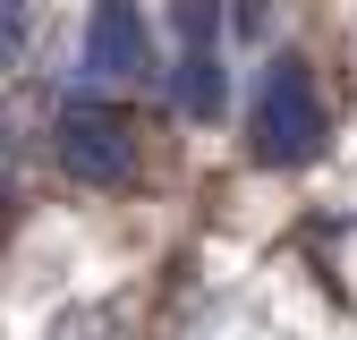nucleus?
Instances as JSON below:
<instances>
[{"instance_id": "nucleus-1", "label": "nucleus", "mask_w": 357, "mask_h": 340, "mask_svg": "<svg viewBox=\"0 0 357 340\" xmlns=\"http://www.w3.org/2000/svg\"><path fill=\"white\" fill-rule=\"evenodd\" d=\"M324 137H332V119H324V94L306 77V60H273V77L255 94V162L298 170L324 153Z\"/></svg>"}, {"instance_id": "nucleus-3", "label": "nucleus", "mask_w": 357, "mask_h": 340, "mask_svg": "<svg viewBox=\"0 0 357 340\" xmlns=\"http://www.w3.org/2000/svg\"><path fill=\"white\" fill-rule=\"evenodd\" d=\"M170 94L188 119H221L230 102V68H221V0H178V68Z\"/></svg>"}, {"instance_id": "nucleus-2", "label": "nucleus", "mask_w": 357, "mask_h": 340, "mask_svg": "<svg viewBox=\"0 0 357 340\" xmlns=\"http://www.w3.org/2000/svg\"><path fill=\"white\" fill-rule=\"evenodd\" d=\"M52 145H60V170L77 187H128L137 179V137H128V119L111 102H60Z\"/></svg>"}, {"instance_id": "nucleus-4", "label": "nucleus", "mask_w": 357, "mask_h": 340, "mask_svg": "<svg viewBox=\"0 0 357 340\" xmlns=\"http://www.w3.org/2000/svg\"><path fill=\"white\" fill-rule=\"evenodd\" d=\"M77 60L85 77H102V85H137L153 68V26L137 0H94L85 9V34H77Z\"/></svg>"}]
</instances>
